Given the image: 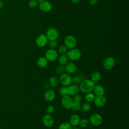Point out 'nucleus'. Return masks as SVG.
Masks as SVG:
<instances>
[{"mask_svg":"<svg viewBox=\"0 0 129 129\" xmlns=\"http://www.w3.org/2000/svg\"><path fill=\"white\" fill-rule=\"evenodd\" d=\"M93 101L95 106L98 107H102L105 105L106 103V98L104 95L96 96Z\"/></svg>","mask_w":129,"mask_h":129,"instance_id":"11","label":"nucleus"},{"mask_svg":"<svg viewBox=\"0 0 129 129\" xmlns=\"http://www.w3.org/2000/svg\"><path fill=\"white\" fill-rule=\"evenodd\" d=\"M68 51V48L65 45H61L58 48V52L61 54H64Z\"/></svg>","mask_w":129,"mask_h":129,"instance_id":"28","label":"nucleus"},{"mask_svg":"<svg viewBox=\"0 0 129 129\" xmlns=\"http://www.w3.org/2000/svg\"><path fill=\"white\" fill-rule=\"evenodd\" d=\"M44 0H38V1L40 3H41V2H43Z\"/></svg>","mask_w":129,"mask_h":129,"instance_id":"40","label":"nucleus"},{"mask_svg":"<svg viewBox=\"0 0 129 129\" xmlns=\"http://www.w3.org/2000/svg\"><path fill=\"white\" fill-rule=\"evenodd\" d=\"M89 121L86 118H82L80 119L79 125L82 128H86L89 125Z\"/></svg>","mask_w":129,"mask_h":129,"instance_id":"23","label":"nucleus"},{"mask_svg":"<svg viewBox=\"0 0 129 129\" xmlns=\"http://www.w3.org/2000/svg\"><path fill=\"white\" fill-rule=\"evenodd\" d=\"M39 9L44 12H48L51 10L52 5L51 3L48 1H44L40 3L39 5Z\"/></svg>","mask_w":129,"mask_h":129,"instance_id":"14","label":"nucleus"},{"mask_svg":"<svg viewBox=\"0 0 129 129\" xmlns=\"http://www.w3.org/2000/svg\"><path fill=\"white\" fill-rule=\"evenodd\" d=\"M94 94L96 96L104 95L105 93V89L103 86L100 85H95L93 90Z\"/></svg>","mask_w":129,"mask_h":129,"instance_id":"17","label":"nucleus"},{"mask_svg":"<svg viewBox=\"0 0 129 129\" xmlns=\"http://www.w3.org/2000/svg\"><path fill=\"white\" fill-rule=\"evenodd\" d=\"M73 100V102L81 103L82 100V97L81 95H80L79 94H77L76 95L74 96Z\"/></svg>","mask_w":129,"mask_h":129,"instance_id":"32","label":"nucleus"},{"mask_svg":"<svg viewBox=\"0 0 129 129\" xmlns=\"http://www.w3.org/2000/svg\"><path fill=\"white\" fill-rule=\"evenodd\" d=\"M101 77V73L98 71H95L92 73L91 76V80L94 83L97 82L100 80Z\"/></svg>","mask_w":129,"mask_h":129,"instance_id":"20","label":"nucleus"},{"mask_svg":"<svg viewBox=\"0 0 129 129\" xmlns=\"http://www.w3.org/2000/svg\"><path fill=\"white\" fill-rule=\"evenodd\" d=\"M89 121V122L93 125L99 126L102 123L103 118L100 114L95 113L90 115Z\"/></svg>","mask_w":129,"mask_h":129,"instance_id":"4","label":"nucleus"},{"mask_svg":"<svg viewBox=\"0 0 129 129\" xmlns=\"http://www.w3.org/2000/svg\"><path fill=\"white\" fill-rule=\"evenodd\" d=\"M59 81L63 86L68 87L72 83V77L70 74L64 73L60 75Z\"/></svg>","mask_w":129,"mask_h":129,"instance_id":"5","label":"nucleus"},{"mask_svg":"<svg viewBox=\"0 0 129 129\" xmlns=\"http://www.w3.org/2000/svg\"><path fill=\"white\" fill-rule=\"evenodd\" d=\"M45 57L49 61H53L57 58L58 53L54 49H49L45 52Z\"/></svg>","mask_w":129,"mask_h":129,"instance_id":"8","label":"nucleus"},{"mask_svg":"<svg viewBox=\"0 0 129 129\" xmlns=\"http://www.w3.org/2000/svg\"><path fill=\"white\" fill-rule=\"evenodd\" d=\"M80 119V117L78 114H74L70 117L69 123L72 126H77L79 125Z\"/></svg>","mask_w":129,"mask_h":129,"instance_id":"18","label":"nucleus"},{"mask_svg":"<svg viewBox=\"0 0 129 129\" xmlns=\"http://www.w3.org/2000/svg\"><path fill=\"white\" fill-rule=\"evenodd\" d=\"M58 93L62 96H66V95H69L68 87H66V86L61 87L59 89Z\"/></svg>","mask_w":129,"mask_h":129,"instance_id":"26","label":"nucleus"},{"mask_svg":"<svg viewBox=\"0 0 129 129\" xmlns=\"http://www.w3.org/2000/svg\"><path fill=\"white\" fill-rule=\"evenodd\" d=\"M48 61L45 57H40L38 59L37 61V64L39 68H44L47 66Z\"/></svg>","mask_w":129,"mask_h":129,"instance_id":"19","label":"nucleus"},{"mask_svg":"<svg viewBox=\"0 0 129 129\" xmlns=\"http://www.w3.org/2000/svg\"><path fill=\"white\" fill-rule=\"evenodd\" d=\"M59 35V33L58 30L54 28H51L49 29L47 32L46 36L47 39L49 40H56Z\"/></svg>","mask_w":129,"mask_h":129,"instance_id":"10","label":"nucleus"},{"mask_svg":"<svg viewBox=\"0 0 129 129\" xmlns=\"http://www.w3.org/2000/svg\"><path fill=\"white\" fill-rule=\"evenodd\" d=\"M82 80L83 79H82V78L81 77L79 76H76L72 78V82H73L74 84L79 85L80 84Z\"/></svg>","mask_w":129,"mask_h":129,"instance_id":"30","label":"nucleus"},{"mask_svg":"<svg viewBox=\"0 0 129 129\" xmlns=\"http://www.w3.org/2000/svg\"><path fill=\"white\" fill-rule=\"evenodd\" d=\"M58 62L59 65L64 66L68 62V58L66 54H61L58 58Z\"/></svg>","mask_w":129,"mask_h":129,"instance_id":"21","label":"nucleus"},{"mask_svg":"<svg viewBox=\"0 0 129 129\" xmlns=\"http://www.w3.org/2000/svg\"><path fill=\"white\" fill-rule=\"evenodd\" d=\"M115 63V60L114 58L111 56L106 57L102 62V67L103 69L106 71L112 69Z\"/></svg>","mask_w":129,"mask_h":129,"instance_id":"3","label":"nucleus"},{"mask_svg":"<svg viewBox=\"0 0 129 129\" xmlns=\"http://www.w3.org/2000/svg\"><path fill=\"white\" fill-rule=\"evenodd\" d=\"M72 129H80V128L78 127H77V126H74L73 127H72Z\"/></svg>","mask_w":129,"mask_h":129,"instance_id":"39","label":"nucleus"},{"mask_svg":"<svg viewBox=\"0 0 129 129\" xmlns=\"http://www.w3.org/2000/svg\"><path fill=\"white\" fill-rule=\"evenodd\" d=\"M54 111V107L52 105H49L46 108V113L49 114H52Z\"/></svg>","mask_w":129,"mask_h":129,"instance_id":"35","label":"nucleus"},{"mask_svg":"<svg viewBox=\"0 0 129 129\" xmlns=\"http://www.w3.org/2000/svg\"><path fill=\"white\" fill-rule=\"evenodd\" d=\"M49 83L50 86L52 88L56 87L58 84V81L57 78L55 76L51 77L49 79Z\"/></svg>","mask_w":129,"mask_h":129,"instance_id":"22","label":"nucleus"},{"mask_svg":"<svg viewBox=\"0 0 129 129\" xmlns=\"http://www.w3.org/2000/svg\"><path fill=\"white\" fill-rule=\"evenodd\" d=\"M0 129H1V126H0Z\"/></svg>","mask_w":129,"mask_h":129,"instance_id":"41","label":"nucleus"},{"mask_svg":"<svg viewBox=\"0 0 129 129\" xmlns=\"http://www.w3.org/2000/svg\"><path fill=\"white\" fill-rule=\"evenodd\" d=\"M61 103L64 108L70 109L72 108L73 100L70 95H66L62 97L61 99Z\"/></svg>","mask_w":129,"mask_h":129,"instance_id":"7","label":"nucleus"},{"mask_svg":"<svg viewBox=\"0 0 129 129\" xmlns=\"http://www.w3.org/2000/svg\"><path fill=\"white\" fill-rule=\"evenodd\" d=\"M56 72L57 74H62L64 73L65 72V69H64V67L63 66L59 65L57 66L56 68Z\"/></svg>","mask_w":129,"mask_h":129,"instance_id":"34","label":"nucleus"},{"mask_svg":"<svg viewBox=\"0 0 129 129\" xmlns=\"http://www.w3.org/2000/svg\"><path fill=\"white\" fill-rule=\"evenodd\" d=\"M81 109H82V110L83 112H87L91 110V105L90 103L87 102L84 103L81 105Z\"/></svg>","mask_w":129,"mask_h":129,"instance_id":"25","label":"nucleus"},{"mask_svg":"<svg viewBox=\"0 0 129 129\" xmlns=\"http://www.w3.org/2000/svg\"><path fill=\"white\" fill-rule=\"evenodd\" d=\"M80 1H81V0H71V2L74 4H77L79 3Z\"/></svg>","mask_w":129,"mask_h":129,"instance_id":"37","label":"nucleus"},{"mask_svg":"<svg viewBox=\"0 0 129 129\" xmlns=\"http://www.w3.org/2000/svg\"><path fill=\"white\" fill-rule=\"evenodd\" d=\"M4 6V2L3 0H0V9L3 8Z\"/></svg>","mask_w":129,"mask_h":129,"instance_id":"38","label":"nucleus"},{"mask_svg":"<svg viewBox=\"0 0 129 129\" xmlns=\"http://www.w3.org/2000/svg\"><path fill=\"white\" fill-rule=\"evenodd\" d=\"M98 0H89V3L92 6H94L97 4Z\"/></svg>","mask_w":129,"mask_h":129,"instance_id":"36","label":"nucleus"},{"mask_svg":"<svg viewBox=\"0 0 129 129\" xmlns=\"http://www.w3.org/2000/svg\"><path fill=\"white\" fill-rule=\"evenodd\" d=\"M64 45L68 48L72 49L75 48L77 45V40L73 35H69L66 36L64 39Z\"/></svg>","mask_w":129,"mask_h":129,"instance_id":"6","label":"nucleus"},{"mask_svg":"<svg viewBox=\"0 0 129 129\" xmlns=\"http://www.w3.org/2000/svg\"><path fill=\"white\" fill-rule=\"evenodd\" d=\"M49 46L51 49H55V48H56L57 46V42L56 41V40H49Z\"/></svg>","mask_w":129,"mask_h":129,"instance_id":"31","label":"nucleus"},{"mask_svg":"<svg viewBox=\"0 0 129 129\" xmlns=\"http://www.w3.org/2000/svg\"><path fill=\"white\" fill-rule=\"evenodd\" d=\"M58 129H72V126L68 122H63L59 125Z\"/></svg>","mask_w":129,"mask_h":129,"instance_id":"27","label":"nucleus"},{"mask_svg":"<svg viewBox=\"0 0 129 129\" xmlns=\"http://www.w3.org/2000/svg\"><path fill=\"white\" fill-rule=\"evenodd\" d=\"M69 95L71 96H74L77 94H78L79 92L80 91L79 87L78 85L76 84H71L69 86H68Z\"/></svg>","mask_w":129,"mask_h":129,"instance_id":"16","label":"nucleus"},{"mask_svg":"<svg viewBox=\"0 0 129 129\" xmlns=\"http://www.w3.org/2000/svg\"><path fill=\"white\" fill-rule=\"evenodd\" d=\"M64 67L65 71L69 74H74L77 69L76 65L73 62H67Z\"/></svg>","mask_w":129,"mask_h":129,"instance_id":"13","label":"nucleus"},{"mask_svg":"<svg viewBox=\"0 0 129 129\" xmlns=\"http://www.w3.org/2000/svg\"><path fill=\"white\" fill-rule=\"evenodd\" d=\"M44 97L45 99L47 101L51 102L54 99L55 97V94L53 90L48 89L45 92Z\"/></svg>","mask_w":129,"mask_h":129,"instance_id":"15","label":"nucleus"},{"mask_svg":"<svg viewBox=\"0 0 129 129\" xmlns=\"http://www.w3.org/2000/svg\"><path fill=\"white\" fill-rule=\"evenodd\" d=\"M42 121L43 124L47 127H51L54 124L53 118L50 114L47 113L43 116Z\"/></svg>","mask_w":129,"mask_h":129,"instance_id":"9","label":"nucleus"},{"mask_svg":"<svg viewBox=\"0 0 129 129\" xmlns=\"http://www.w3.org/2000/svg\"><path fill=\"white\" fill-rule=\"evenodd\" d=\"M95 97V94L92 92L86 93L85 95V99L87 101V102L89 103L93 102L94 100Z\"/></svg>","mask_w":129,"mask_h":129,"instance_id":"24","label":"nucleus"},{"mask_svg":"<svg viewBox=\"0 0 129 129\" xmlns=\"http://www.w3.org/2000/svg\"><path fill=\"white\" fill-rule=\"evenodd\" d=\"M47 42V38L46 35L40 34L37 36L36 39V44L39 47L44 46Z\"/></svg>","mask_w":129,"mask_h":129,"instance_id":"12","label":"nucleus"},{"mask_svg":"<svg viewBox=\"0 0 129 129\" xmlns=\"http://www.w3.org/2000/svg\"><path fill=\"white\" fill-rule=\"evenodd\" d=\"M95 83L91 79H84L82 80L79 84V89L82 93H87L92 92L95 86Z\"/></svg>","mask_w":129,"mask_h":129,"instance_id":"1","label":"nucleus"},{"mask_svg":"<svg viewBox=\"0 0 129 129\" xmlns=\"http://www.w3.org/2000/svg\"><path fill=\"white\" fill-rule=\"evenodd\" d=\"M38 5V2L37 0H30L28 3V5L31 8H35Z\"/></svg>","mask_w":129,"mask_h":129,"instance_id":"33","label":"nucleus"},{"mask_svg":"<svg viewBox=\"0 0 129 129\" xmlns=\"http://www.w3.org/2000/svg\"><path fill=\"white\" fill-rule=\"evenodd\" d=\"M66 55L68 59L72 61H76L80 58L81 52L79 49L73 48L67 51Z\"/></svg>","mask_w":129,"mask_h":129,"instance_id":"2","label":"nucleus"},{"mask_svg":"<svg viewBox=\"0 0 129 129\" xmlns=\"http://www.w3.org/2000/svg\"><path fill=\"white\" fill-rule=\"evenodd\" d=\"M81 105L80 103L73 102L71 109L75 111H77L81 109Z\"/></svg>","mask_w":129,"mask_h":129,"instance_id":"29","label":"nucleus"}]
</instances>
